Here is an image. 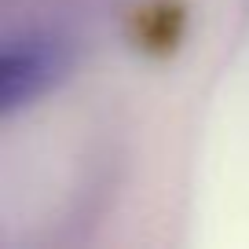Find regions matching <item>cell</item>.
Masks as SVG:
<instances>
[{
  "label": "cell",
  "instance_id": "6da1fadb",
  "mask_svg": "<svg viewBox=\"0 0 249 249\" xmlns=\"http://www.w3.org/2000/svg\"><path fill=\"white\" fill-rule=\"evenodd\" d=\"M59 70L62 59L52 44H40V40L0 44V117L40 99L59 81Z\"/></svg>",
  "mask_w": 249,
  "mask_h": 249
}]
</instances>
